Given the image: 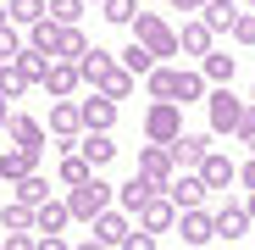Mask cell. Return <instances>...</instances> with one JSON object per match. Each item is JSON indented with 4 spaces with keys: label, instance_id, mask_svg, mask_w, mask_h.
I'll list each match as a JSON object with an SVG mask.
<instances>
[{
    "label": "cell",
    "instance_id": "36",
    "mask_svg": "<svg viewBox=\"0 0 255 250\" xmlns=\"http://www.w3.org/2000/svg\"><path fill=\"white\" fill-rule=\"evenodd\" d=\"M100 17H106L111 28H122V22H139V0H106V6H100Z\"/></svg>",
    "mask_w": 255,
    "mask_h": 250
},
{
    "label": "cell",
    "instance_id": "8",
    "mask_svg": "<svg viewBox=\"0 0 255 250\" xmlns=\"http://www.w3.org/2000/svg\"><path fill=\"white\" fill-rule=\"evenodd\" d=\"M78 111H83V134H111V128H117V111H122V106H117V100H106V95L95 89L89 100H78Z\"/></svg>",
    "mask_w": 255,
    "mask_h": 250
},
{
    "label": "cell",
    "instance_id": "21",
    "mask_svg": "<svg viewBox=\"0 0 255 250\" xmlns=\"http://www.w3.org/2000/svg\"><path fill=\"white\" fill-rule=\"evenodd\" d=\"M78 156L89 161V167H111V161H117V139H111V134H83V139H78Z\"/></svg>",
    "mask_w": 255,
    "mask_h": 250
},
{
    "label": "cell",
    "instance_id": "17",
    "mask_svg": "<svg viewBox=\"0 0 255 250\" xmlns=\"http://www.w3.org/2000/svg\"><path fill=\"white\" fill-rule=\"evenodd\" d=\"M205 95H211V83H205L200 72H189V67L172 72V100H178V106H194V100L205 106Z\"/></svg>",
    "mask_w": 255,
    "mask_h": 250
},
{
    "label": "cell",
    "instance_id": "35",
    "mask_svg": "<svg viewBox=\"0 0 255 250\" xmlns=\"http://www.w3.org/2000/svg\"><path fill=\"white\" fill-rule=\"evenodd\" d=\"M11 61H17L22 72H28V83H45V72H50V56H39V50H28V45H22V50H17Z\"/></svg>",
    "mask_w": 255,
    "mask_h": 250
},
{
    "label": "cell",
    "instance_id": "29",
    "mask_svg": "<svg viewBox=\"0 0 255 250\" xmlns=\"http://www.w3.org/2000/svg\"><path fill=\"white\" fill-rule=\"evenodd\" d=\"M17 200H22V206H33V212H39V206H45V200H56V195H50V178L28 173V178L17 184Z\"/></svg>",
    "mask_w": 255,
    "mask_h": 250
},
{
    "label": "cell",
    "instance_id": "44",
    "mask_svg": "<svg viewBox=\"0 0 255 250\" xmlns=\"http://www.w3.org/2000/svg\"><path fill=\"white\" fill-rule=\"evenodd\" d=\"M33 250H72V245H67L61 234H39V245H33Z\"/></svg>",
    "mask_w": 255,
    "mask_h": 250
},
{
    "label": "cell",
    "instance_id": "31",
    "mask_svg": "<svg viewBox=\"0 0 255 250\" xmlns=\"http://www.w3.org/2000/svg\"><path fill=\"white\" fill-rule=\"evenodd\" d=\"M28 173H33V156H22V150H6V156H0V178H6L11 189H17Z\"/></svg>",
    "mask_w": 255,
    "mask_h": 250
},
{
    "label": "cell",
    "instance_id": "34",
    "mask_svg": "<svg viewBox=\"0 0 255 250\" xmlns=\"http://www.w3.org/2000/svg\"><path fill=\"white\" fill-rule=\"evenodd\" d=\"M100 95H106V100H117V106H122V100H133V72H122V61H117V72L100 83Z\"/></svg>",
    "mask_w": 255,
    "mask_h": 250
},
{
    "label": "cell",
    "instance_id": "15",
    "mask_svg": "<svg viewBox=\"0 0 255 250\" xmlns=\"http://www.w3.org/2000/svg\"><path fill=\"white\" fill-rule=\"evenodd\" d=\"M178 217H183L178 206L166 200V195H155L144 212H139V228H144V234H166V228H178Z\"/></svg>",
    "mask_w": 255,
    "mask_h": 250
},
{
    "label": "cell",
    "instance_id": "55",
    "mask_svg": "<svg viewBox=\"0 0 255 250\" xmlns=\"http://www.w3.org/2000/svg\"><path fill=\"white\" fill-rule=\"evenodd\" d=\"M0 67H6V61H0Z\"/></svg>",
    "mask_w": 255,
    "mask_h": 250
},
{
    "label": "cell",
    "instance_id": "48",
    "mask_svg": "<svg viewBox=\"0 0 255 250\" xmlns=\"http://www.w3.org/2000/svg\"><path fill=\"white\" fill-rule=\"evenodd\" d=\"M6 117H11V106H6V100H0V134H6Z\"/></svg>",
    "mask_w": 255,
    "mask_h": 250
},
{
    "label": "cell",
    "instance_id": "58",
    "mask_svg": "<svg viewBox=\"0 0 255 250\" xmlns=\"http://www.w3.org/2000/svg\"><path fill=\"white\" fill-rule=\"evenodd\" d=\"M250 150H255V145H250Z\"/></svg>",
    "mask_w": 255,
    "mask_h": 250
},
{
    "label": "cell",
    "instance_id": "6",
    "mask_svg": "<svg viewBox=\"0 0 255 250\" xmlns=\"http://www.w3.org/2000/svg\"><path fill=\"white\" fill-rule=\"evenodd\" d=\"M139 178H150V184L166 195V184L178 178V167H172V150H166V145H139Z\"/></svg>",
    "mask_w": 255,
    "mask_h": 250
},
{
    "label": "cell",
    "instance_id": "52",
    "mask_svg": "<svg viewBox=\"0 0 255 250\" xmlns=\"http://www.w3.org/2000/svg\"><path fill=\"white\" fill-rule=\"evenodd\" d=\"M244 6H250V11H255V0H244Z\"/></svg>",
    "mask_w": 255,
    "mask_h": 250
},
{
    "label": "cell",
    "instance_id": "5",
    "mask_svg": "<svg viewBox=\"0 0 255 250\" xmlns=\"http://www.w3.org/2000/svg\"><path fill=\"white\" fill-rule=\"evenodd\" d=\"M205 111H211V134H233L239 117H244V100L233 89H211L205 95Z\"/></svg>",
    "mask_w": 255,
    "mask_h": 250
},
{
    "label": "cell",
    "instance_id": "14",
    "mask_svg": "<svg viewBox=\"0 0 255 250\" xmlns=\"http://www.w3.org/2000/svg\"><path fill=\"white\" fill-rule=\"evenodd\" d=\"M200 184H205V189H228V184H239V167H233V156L211 150V156L200 161Z\"/></svg>",
    "mask_w": 255,
    "mask_h": 250
},
{
    "label": "cell",
    "instance_id": "11",
    "mask_svg": "<svg viewBox=\"0 0 255 250\" xmlns=\"http://www.w3.org/2000/svg\"><path fill=\"white\" fill-rule=\"evenodd\" d=\"M211 223H217V239H222V245H233V239H244V234H250V212H244V200L217 206V212H211Z\"/></svg>",
    "mask_w": 255,
    "mask_h": 250
},
{
    "label": "cell",
    "instance_id": "32",
    "mask_svg": "<svg viewBox=\"0 0 255 250\" xmlns=\"http://www.w3.org/2000/svg\"><path fill=\"white\" fill-rule=\"evenodd\" d=\"M89 50H95V45H89V33H83V28H67V33H61V56H56V61H72V67H78Z\"/></svg>",
    "mask_w": 255,
    "mask_h": 250
},
{
    "label": "cell",
    "instance_id": "13",
    "mask_svg": "<svg viewBox=\"0 0 255 250\" xmlns=\"http://www.w3.org/2000/svg\"><path fill=\"white\" fill-rule=\"evenodd\" d=\"M211 234H217V223H211V206H200V212H183V217H178V239H183V245L205 250Z\"/></svg>",
    "mask_w": 255,
    "mask_h": 250
},
{
    "label": "cell",
    "instance_id": "49",
    "mask_svg": "<svg viewBox=\"0 0 255 250\" xmlns=\"http://www.w3.org/2000/svg\"><path fill=\"white\" fill-rule=\"evenodd\" d=\"M244 212H250V223H255V195H250V200H244Z\"/></svg>",
    "mask_w": 255,
    "mask_h": 250
},
{
    "label": "cell",
    "instance_id": "43",
    "mask_svg": "<svg viewBox=\"0 0 255 250\" xmlns=\"http://www.w3.org/2000/svg\"><path fill=\"white\" fill-rule=\"evenodd\" d=\"M33 245H39L33 234H6V239H0V250H33Z\"/></svg>",
    "mask_w": 255,
    "mask_h": 250
},
{
    "label": "cell",
    "instance_id": "41",
    "mask_svg": "<svg viewBox=\"0 0 255 250\" xmlns=\"http://www.w3.org/2000/svg\"><path fill=\"white\" fill-rule=\"evenodd\" d=\"M155 245H161V239H155V234H144V228H133V234L122 239V250H155Z\"/></svg>",
    "mask_w": 255,
    "mask_h": 250
},
{
    "label": "cell",
    "instance_id": "4",
    "mask_svg": "<svg viewBox=\"0 0 255 250\" xmlns=\"http://www.w3.org/2000/svg\"><path fill=\"white\" fill-rule=\"evenodd\" d=\"M6 139H11V150H22V156L39 161V150L50 145V128H45L39 117H28V111H11V117H6Z\"/></svg>",
    "mask_w": 255,
    "mask_h": 250
},
{
    "label": "cell",
    "instance_id": "9",
    "mask_svg": "<svg viewBox=\"0 0 255 250\" xmlns=\"http://www.w3.org/2000/svg\"><path fill=\"white\" fill-rule=\"evenodd\" d=\"M45 128H50V139H83V111H78V100H50Z\"/></svg>",
    "mask_w": 255,
    "mask_h": 250
},
{
    "label": "cell",
    "instance_id": "10",
    "mask_svg": "<svg viewBox=\"0 0 255 250\" xmlns=\"http://www.w3.org/2000/svg\"><path fill=\"white\" fill-rule=\"evenodd\" d=\"M205 184H200V173H178L172 184H166V200H172L178 206V212H200V206H205Z\"/></svg>",
    "mask_w": 255,
    "mask_h": 250
},
{
    "label": "cell",
    "instance_id": "46",
    "mask_svg": "<svg viewBox=\"0 0 255 250\" xmlns=\"http://www.w3.org/2000/svg\"><path fill=\"white\" fill-rule=\"evenodd\" d=\"M172 6H178V11H189V17H200V11L211 6V0H172Z\"/></svg>",
    "mask_w": 255,
    "mask_h": 250
},
{
    "label": "cell",
    "instance_id": "47",
    "mask_svg": "<svg viewBox=\"0 0 255 250\" xmlns=\"http://www.w3.org/2000/svg\"><path fill=\"white\" fill-rule=\"evenodd\" d=\"M78 250H111V245H100V239H83V245H78Z\"/></svg>",
    "mask_w": 255,
    "mask_h": 250
},
{
    "label": "cell",
    "instance_id": "16",
    "mask_svg": "<svg viewBox=\"0 0 255 250\" xmlns=\"http://www.w3.org/2000/svg\"><path fill=\"white\" fill-rule=\"evenodd\" d=\"M155 195H161V189H155L150 178H139V173L117 184V206H122V212H144V206H150Z\"/></svg>",
    "mask_w": 255,
    "mask_h": 250
},
{
    "label": "cell",
    "instance_id": "7",
    "mask_svg": "<svg viewBox=\"0 0 255 250\" xmlns=\"http://www.w3.org/2000/svg\"><path fill=\"white\" fill-rule=\"evenodd\" d=\"M166 150H172V167H178V173H200V161L211 156V134H178Z\"/></svg>",
    "mask_w": 255,
    "mask_h": 250
},
{
    "label": "cell",
    "instance_id": "30",
    "mask_svg": "<svg viewBox=\"0 0 255 250\" xmlns=\"http://www.w3.org/2000/svg\"><path fill=\"white\" fill-rule=\"evenodd\" d=\"M89 178H95V167L83 156H61V189H83Z\"/></svg>",
    "mask_w": 255,
    "mask_h": 250
},
{
    "label": "cell",
    "instance_id": "57",
    "mask_svg": "<svg viewBox=\"0 0 255 250\" xmlns=\"http://www.w3.org/2000/svg\"><path fill=\"white\" fill-rule=\"evenodd\" d=\"M45 6H50V0H45Z\"/></svg>",
    "mask_w": 255,
    "mask_h": 250
},
{
    "label": "cell",
    "instance_id": "56",
    "mask_svg": "<svg viewBox=\"0 0 255 250\" xmlns=\"http://www.w3.org/2000/svg\"><path fill=\"white\" fill-rule=\"evenodd\" d=\"M139 6H144V0H139Z\"/></svg>",
    "mask_w": 255,
    "mask_h": 250
},
{
    "label": "cell",
    "instance_id": "22",
    "mask_svg": "<svg viewBox=\"0 0 255 250\" xmlns=\"http://www.w3.org/2000/svg\"><path fill=\"white\" fill-rule=\"evenodd\" d=\"M239 17H244V11L233 6V0H211V6L200 11V22H205L211 33H233V28H239Z\"/></svg>",
    "mask_w": 255,
    "mask_h": 250
},
{
    "label": "cell",
    "instance_id": "18",
    "mask_svg": "<svg viewBox=\"0 0 255 250\" xmlns=\"http://www.w3.org/2000/svg\"><path fill=\"white\" fill-rule=\"evenodd\" d=\"M61 33H67V28L45 17V22H33V28H28L22 45H28V50H39V56H61Z\"/></svg>",
    "mask_w": 255,
    "mask_h": 250
},
{
    "label": "cell",
    "instance_id": "28",
    "mask_svg": "<svg viewBox=\"0 0 255 250\" xmlns=\"http://www.w3.org/2000/svg\"><path fill=\"white\" fill-rule=\"evenodd\" d=\"M0 228L6 234H33V206H22V200L0 206Z\"/></svg>",
    "mask_w": 255,
    "mask_h": 250
},
{
    "label": "cell",
    "instance_id": "54",
    "mask_svg": "<svg viewBox=\"0 0 255 250\" xmlns=\"http://www.w3.org/2000/svg\"><path fill=\"white\" fill-rule=\"evenodd\" d=\"M250 106H255V95H250Z\"/></svg>",
    "mask_w": 255,
    "mask_h": 250
},
{
    "label": "cell",
    "instance_id": "20",
    "mask_svg": "<svg viewBox=\"0 0 255 250\" xmlns=\"http://www.w3.org/2000/svg\"><path fill=\"white\" fill-rule=\"evenodd\" d=\"M78 83H83V78H78V67H72V61H50L45 89H50L56 100H72V95H78Z\"/></svg>",
    "mask_w": 255,
    "mask_h": 250
},
{
    "label": "cell",
    "instance_id": "42",
    "mask_svg": "<svg viewBox=\"0 0 255 250\" xmlns=\"http://www.w3.org/2000/svg\"><path fill=\"white\" fill-rule=\"evenodd\" d=\"M233 39H239V45H255V11H244V17H239V28H233Z\"/></svg>",
    "mask_w": 255,
    "mask_h": 250
},
{
    "label": "cell",
    "instance_id": "3",
    "mask_svg": "<svg viewBox=\"0 0 255 250\" xmlns=\"http://www.w3.org/2000/svg\"><path fill=\"white\" fill-rule=\"evenodd\" d=\"M183 134V106L178 100H150L144 106V139L150 145H172Z\"/></svg>",
    "mask_w": 255,
    "mask_h": 250
},
{
    "label": "cell",
    "instance_id": "23",
    "mask_svg": "<svg viewBox=\"0 0 255 250\" xmlns=\"http://www.w3.org/2000/svg\"><path fill=\"white\" fill-rule=\"evenodd\" d=\"M111 72H117V56H111V50H89V56L78 61V78H83V83H95V89H100Z\"/></svg>",
    "mask_w": 255,
    "mask_h": 250
},
{
    "label": "cell",
    "instance_id": "37",
    "mask_svg": "<svg viewBox=\"0 0 255 250\" xmlns=\"http://www.w3.org/2000/svg\"><path fill=\"white\" fill-rule=\"evenodd\" d=\"M78 17H83V0H50V22L78 28Z\"/></svg>",
    "mask_w": 255,
    "mask_h": 250
},
{
    "label": "cell",
    "instance_id": "51",
    "mask_svg": "<svg viewBox=\"0 0 255 250\" xmlns=\"http://www.w3.org/2000/svg\"><path fill=\"white\" fill-rule=\"evenodd\" d=\"M0 22H6V6H0Z\"/></svg>",
    "mask_w": 255,
    "mask_h": 250
},
{
    "label": "cell",
    "instance_id": "24",
    "mask_svg": "<svg viewBox=\"0 0 255 250\" xmlns=\"http://www.w3.org/2000/svg\"><path fill=\"white\" fill-rule=\"evenodd\" d=\"M45 17H50L45 0H6V22L11 28H33V22H45Z\"/></svg>",
    "mask_w": 255,
    "mask_h": 250
},
{
    "label": "cell",
    "instance_id": "12",
    "mask_svg": "<svg viewBox=\"0 0 255 250\" xmlns=\"http://www.w3.org/2000/svg\"><path fill=\"white\" fill-rule=\"evenodd\" d=\"M89 228H95L89 239H100V245H111V250H122V239L133 234V223H128V212H122V206H111V212H100V217H95Z\"/></svg>",
    "mask_w": 255,
    "mask_h": 250
},
{
    "label": "cell",
    "instance_id": "50",
    "mask_svg": "<svg viewBox=\"0 0 255 250\" xmlns=\"http://www.w3.org/2000/svg\"><path fill=\"white\" fill-rule=\"evenodd\" d=\"M83 6H106V0H83Z\"/></svg>",
    "mask_w": 255,
    "mask_h": 250
},
{
    "label": "cell",
    "instance_id": "1",
    "mask_svg": "<svg viewBox=\"0 0 255 250\" xmlns=\"http://www.w3.org/2000/svg\"><path fill=\"white\" fill-rule=\"evenodd\" d=\"M111 206H117V184H106V178H89L83 189H67L72 223H95L100 212H111Z\"/></svg>",
    "mask_w": 255,
    "mask_h": 250
},
{
    "label": "cell",
    "instance_id": "25",
    "mask_svg": "<svg viewBox=\"0 0 255 250\" xmlns=\"http://www.w3.org/2000/svg\"><path fill=\"white\" fill-rule=\"evenodd\" d=\"M67 223H72L67 200H45V206H39V212H33V234H61Z\"/></svg>",
    "mask_w": 255,
    "mask_h": 250
},
{
    "label": "cell",
    "instance_id": "27",
    "mask_svg": "<svg viewBox=\"0 0 255 250\" xmlns=\"http://www.w3.org/2000/svg\"><path fill=\"white\" fill-rule=\"evenodd\" d=\"M33 89V83H28V72L17 67V61H6V67H0V100H22Z\"/></svg>",
    "mask_w": 255,
    "mask_h": 250
},
{
    "label": "cell",
    "instance_id": "45",
    "mask_svg": "<svg viewBox=\"0 0 255 250\" xmlns=\"http://www.w3.org/2000/svg\"><path fill=\"white\" fill-rule=\"evenodd\" d=\"M239 184H244V189H250V195H255V156H250V161H244V167H239Z\"/></svg>",
    "mask_w": 255,
    "mask_h": 250
},
{
    "label": "cell",
    "instance_id": "40",
    "mask_svg": "<svg viewBox=\"0 0 255 250\" xmlns=\"http://www.w3.org/2000/svg\"><path fill=\"white\" fill-rule=\"evenodd\" d=\"M233 139L255 145V106H250V100H244V117H239V128H233Z\"/></svg>",
    "mask_w": 255,
    "mask_h": 250
},
{
    "label": "cell",
    "instance_id": "26",
    "mask_svg": "<svg viewBox=\"0 0 255 250\" xmlns=\"http://www.w3.org/2000/svg\"><path fill=\"white\" fill-rule=\"evenodd\" d=\"M178 50H183V56H211V28H205L200 17H194L189 28H178Z\"/></svg>",
    "mask_w": 255,
    "mask_h": 250
},
{
    "label": "cell",
    "instance_id": "2",
    "mask_svg": "<svg viewBox=\"0 0 255 250\" xmlns=\"http://www.w3.org/2000/svg\"><path fill=\"white\" fill-rule=\"evenodd\" d=\"M133 45H144L155 61H166V56L178 50V28H166L161 11H139V22H133Z\"/></svg>",
    "mask_w": 255,
    "mask_h": 250
},
{
    "label": "cell",
    "instance_id": "39",
    "mask_svg": "<svg viewBox=\"0 0 255 250\" xmlns=\"http://www.w3.org/2000/svg\"><path fill=\"white\" fill-rule=\"evenodd\" d=\"M17 50H22V33H17L11 22H0V61H11Z\"/></svg>",
    "mask_w": 255,
    "mask_h": 250
},
{
    "label": "cell",
    "instance_id": "33",
    "mask_svg": "<svg viewBox=\"0 0 255 250\" xmlns=\"http://www.w3.org/2000/svg\"><path fill=\"white\" fill-rule=\"evenodd\" d=\"M155 67H161V61H155L144 45H128V50H122V72H133V78H150Z\"/></svg>",
    "mask_w": 255,
    "mask_h": 250
},
{
    "label": "cell",
    "instance_id": "38",
    "mask_svg": "<svg viewBox=\"0 0 255 250\" xmlns=\"http://www.w3.org/2000/svg\"><path fill=\"white\" fill-rule=\"evenodd\" d=\"M172 72H178V67H166V61H161V67H155V72L144 78V83H150V95H155V100H172Z\"/></svg>",
    "mask_w": 255,
    "mask_h": 250
},
{
    "label": "cell",
    "instance_id": "53",
    "mask_svg": "<svg viewBox=\"0 0 255 250\" xmlns=\"http://www.w3.org/2000/svg\"><path fill=\"white\" fill-rule=\"evenodd\" d=\"M233 6H244V0H233Z\"/></svg>",
    "mask_w": 255,
    "mask_h": 250
},
{
    "label": "cell",
    "instance_id": "19",
    "mask_svg": "<svg viewBox=\"0 0 255 250\" xmlns=\"http://www.w3.org/2000/svg\"><path fill=\"white\" fill-rule=\"evenodd\" d=\"M233 72H239V61H233V56H222V50L200 56V78L211 83V89H228V83H233Z\"/></svg>",
    "mask_w": 255,
    "mask_h": 250
}]
</instances>
